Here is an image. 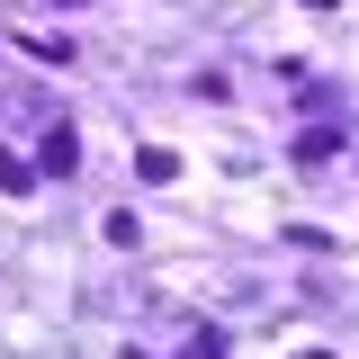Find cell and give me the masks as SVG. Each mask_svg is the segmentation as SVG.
Wrapping results in <instances>:
<instances>
[{
  "label": "cell",
  "mask_w": 359,
  "mask_h": 359,
  "mask_svg": "<svg viewBox=\"0 0 359 359\" xmlns=\"http://www.w3.org/2000/svg\"><path fill=\"white\" fill-rule=\"evenodd\" d=\"M72 162H81V135H72V126H54V135H45V171H54V180H72Z\"/></svg>",
  "instance_id": "6da1fadb"
},
{
  "label": "cell",
  "mask_w": 359,
  "mask_h": 359,
  "mask_svg": "<svg viewBox=\"0 0 359 359\" xmlns=\"http://www.w3.org/2000/svg\"><path fill=\"white\" fill-rule=\"evenodd\" d=\"M135 171H144V180H180V153H171V144H144Z\"/></svg>",
  "instance_id": "7a4b0ae2"
},
{
  "label": "cell",
  "mask_w": 359,
  "mask_h": 359,
  "mask_svg": "<svg viewBox=\"0 0 359 359\" xmlns=\"http://www.w3.org/2000/svg\"><path fill=\"white\" fill-rule=\"evenodd\" d=\"M0 189H9V198H27V189H36V171H27L18 153H0Z\"/></svg>",
  "instance_id": "3957f363"
},
{
  "label": "cell",
  "mask_w": 359,
  "mask_h": 359,
  "mask_svg": "<svg viewBox=\"0 0 359 359\" xmlns=\"http://www.w3.org/2000/svg\"><path fill=\"white\" fill-rule=\"evenodd\" d=\"M189 359H224V341H216V332H198V341H189Z\"/></svg>",
  "instance_id": "277c9868"
},
{
  "label": "cell",
  "mask_w": 359,
  "mask_h": 359,
  "mask_svg": "<svg viewBox=\"0 0 359 359\" xmlns=\"http://www.w3.org/2000/svg\"><path fill=\"white\" fill-rule=\"evenodd\" d=\"M306 9H341V0H306Z\"/></svg>",
  "instance_id": "5b68a950"
},
{
  "label": "cell",
  "mask_w": 359,
  "mask_h": 359,
  "mask_svg": "<svg viewBox=\"0 0 359 359\" xmlns=\"http://www.w3.org/2000/svg\"><path fill=\"white\" fill-rule=\"evenodd\" d=\"M297 359H332V351H297Z\"/></svg>",
  "instance_id": "8992f818"
},
{
  "label": "cell",
  "mask_w": 359,
  "mask_h": 359,
  "mask_svg": "<svg viewBox=\"0 0 359 359\" xmlns=\"http://www.w3.org/2000/svg\"><path fill=\"white\" fill-rule=\"evenodd\" d=\"M54 9H81V0H54Z\"/></svg>",
  "instance_id": "52a82bcc"
},
{
  "label": "cell",
  "mask_w": 359,
  "mask_h": 359,
  "mask_svg": "<svg viewBox=\"0 0 359 359\" xmlns=\"http://www.w3.org/2000/svg\"><path fill=\"white\" fill-rule=\"evenodd\" d=\"M126 359H144V351H126Z\"/></svg>",
  "instance_id": "ba28073f"
}]
</instances>
